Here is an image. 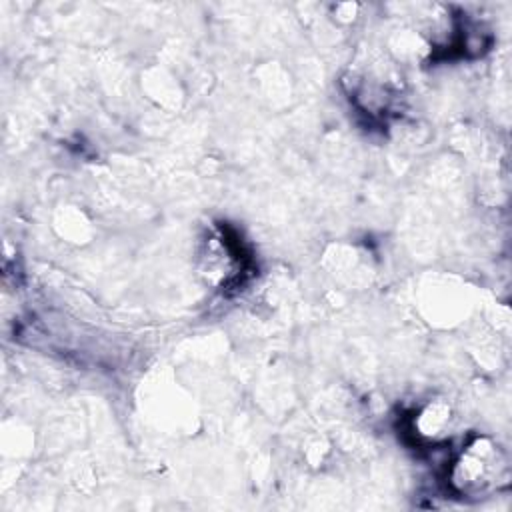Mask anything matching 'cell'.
Returning <instances> with one entry per match:
<instances>
[{"mask_svg":"<svg viewBox=\"0 0 512 512\" xmlns=\"http://www.w3.org/2000/svg\"><path fill=\"white\" fill-rule=\"evenodd\" d=\"M200 260H202L200 272L206 276L210 284L228 286L242 278L244 256H242L240 242L232 240L226 232L208 236Z\"/></svg>","mask_w":512,"mask_h":512,"instance_id":"obj_2","label":"cell"},{"mask_svg":"<svg viewBox=\"0 0 512 512\" xmlns=\"http://www.w3.org/2000/svg\"><path fill=\"white\" fill-rule=\"evenodd\" d=\"M504 470L494 446L486 440L470 444L450 470V484L456 492L478 496L492 490Z\"/></svg>","mask_w":512,"mask_h":512,"instance_id":"obj_1","label":"cell"}]
</instances>
